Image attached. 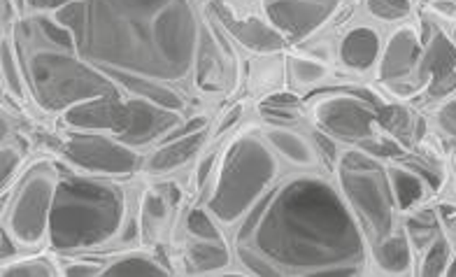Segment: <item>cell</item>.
I'll return each instance as SVG.
<instances>
[{"label":"cell","mask_w":456,"mask_h":277,"mask_svg":"<svg viewBox=\"0 0 456 277\" xmlns=\"http://www.w3.org/2000/svg\"><path fill=\"white\" fill-rule=\"evenodd\" d=\"M366 240L333 184L300 175L252 205L238 231V257L256 275H359Z\"/></svg>","instance_id":"6da1fadb"},{"label":"cell","mask_w":456,"mask_h":277,"mask_svg":"<svg viewBox=\"0 0 456 277\" xmlns=\"http://www.w3.org/2000/svg\"><path fill=\"white\" fill-rule=\"evenodd\" d=\"M54 19L77 56L112 77L180 82L196 70L200 40L189 0H75Z\"/></svg>","instance_id":"7a4b0ae2"},{"label":"cell","mask_w":456,"mask_h":277,"mask_svg":"<svg viewBox=\"0 0 456 277\" xmlns=\"http://www.w3.org/2000/svg\"><path fill=\"white\" fill-rule=\"evenodd\" d=\"M26 82L36 101L49 112L70 110L85 101L117 96L119 85L77 54V47L56 45L40 33L33 19L14 26Z\"/></svg>","instance_id":"3957f363"},{"label":"cell","mask_w":456,"mask_h":277,"mask_svg":"<svg viewBox=\"0 0 456 277\" xmlns=\"http://www.w3.org/2000/svg\"><path fill=\"white\" fill-rule=\"evenodd\" d=\"M124 205V193L108 182L61 180L49 215V245L63 252L105 245L119 233Z\"/></svg>","instance_id":"277c9868"},{"label":"cell","mask_w":456,"mask_h":277,"mask_svg":"<svg viewBox=\"0 0 456 277\" xmlns=\"http://www.w3.org/2000/svg\"><path fill=\"white\" fill-rule=\"evenodd\" d=\"M277 175V159L268 140L242 133L228 147L208 210L216 222L233 224L252 210Z\"/></svg>","instance_id":"5b68a950"},{"label":"cell","mask_w":456,"mask_h":277,"mask_svg":"<svg viewBox=\"0 0 456 277\" xmlns=\"http://www.w3.org/2000/svg\"><path fill=\"white\" fill-rule=\"evenodd\" d=\"M66 124L75 131L112 133L131 147H144L182 126V112L161 108L144 98L102 96L66 110Z\"/></svg>","instance_id":"8992f818"},{"label":"cell","mask_w":456,"mask_h":277,"mask_svg":"<svg viewBox=\"0 0 456 277\" xmlns=\"http://www.w3.org/2000/svg\"><path fill=\"white\" fill-rule=\"evenodd\" d=\"M342 196L359 219L370 245L385 240L398 229L396 196L391 189L389 168L363 150L342 151L338 161Z\"/></svg>","instance_id":"52a82bcc"},{"label":"cell","mask_w":456,"mask_h":277,"mask_svg":"<svg viewBox=\"0 0 456 277\" xmlns=\"http://www.w3.org/2000/svg\"><path fill=\"white\" fill-rule=\"evenodd\" d=\"M314 119L330 138L342 143H354L363 147L368 154L396 157L401 154V145L396 140L379 135L382 128L379 108H375L368 98L352 96V94H336L314 102Z\"/></svg>","instance_id":"ba28073f"},{"label":"cell","mask_w":456,"mask_h":277,"mask_svg":"<svg viewBox=\"0 0 456 277\" xmlns=\"http://www.w3.org/2000/svg\"><path fill=\"white\" fill-rule=\"evenodd\" d=\"M59 170L52 161H37L21 177L5 210V229L24 248H37L47 238L49 215L59 187Z\"/></svg>","instance_id":"9c48e42d"},{"label":"cell","mask_w":456,"mask_h":277,"mask_svg":"<svg viewBox=\"0 0 456 277\" xmlns=\"http://www.w3.org/2000/svg\"><path fill=\"white\" fill-rule=\"evenodd\" d=\"M63 154L79 168L105 175H128L142 166L135 147L102 131L70 133L63 143Z\"/></svg>","instance_id":"30bf717a"},{"label":"cell","mask_w":456,"mask_h":277,"mask_svg":"<svg viewBox=\"0 0 456 277\" xmlns=\"http://www.w3.org/2000/svg\"><path fill=\"white\" fill-rule=\"evenodd\" d=\"M421 56H424V45H421L417 29L401 26L391 33L378 61L379 82H385L396 96H414L412 82L421 63Z\"/></svg>","instance_id":"8fae6325"},{"label":"cell","mask_w":456,"mask_h":277,"mask_svg":"<svg viewBox=\"0 0 456 277\" xmlns=\"http://www.w3.org/2000/svg\"><path fill=\"white\" fill-rule=\"evenodd\" d=\"M265 19L284 37L303 40L336 14L340 0H264Z\"/></svg>","instance_id":"7c38bea8"},{"label":"cell","mask_w":456,"mask_h":277,"mask_svg":"<svg viewBox=\"0 0 456 277\" xmlns=\"http://www.w3.org/2000/svg\"><path fill=\"white\" fill-rule=\"evenodd\" d=\"M205 138H208L205 126L193 128V131H184L182 135H177V138H170L166 145L159 147V150L144 161V170H147L150 175H163V173H170V170L180 168V166L189 163L196 154H199Z\"/></svg>","instance_id":"4fadbf2b"},{"label":"cell","mask_w":456,"mask_h":277,"mask_svg":"<svg viewBox=\"0 0 456 277\" xmlns=\"http://www.w3.org/2000/svg\"><path fill=\"white\" fill-rule=\"evenodd\" d=\"M222 24L226 26L231 36L238 37V43L242 47H247L249 52H258V54H275L280 49H284L287 45V37L284 33L275 29L271 21H264L258 17L249 19H231L226 14H222Z\"/></svg>","instance_id":"5bb4252c"},{"label":"cell","mask_w":456,"mask_h":277,"mask_svg":"<svg viewBox=\"0 0 456 277\" xmlns=\"http://www.w3.org/2000/svg\"><path fill=\"white\" fill-rule=\"evenodd\" d=\"M382 40L370 26H356L347 30L340 43V61L356 73H366L379 61Z\"/></svg>","instance_id":"9a60e30c"},{"label":"cell","mask_w":456,"mask_h":277,"mask_svg":"<svg viewBox=\"0 0 456 277\" xmlns=\"http://www.w3.org/2000/svg\"><path fill=\"white\" fill-rule=\"evenodd\" d=\"M264 138L268 140V145L273 147L275 154H280L284 161L296 166V168H314L317 166V150L303 133L284 126V124H271L264 131Z\"/></svg>","instance_id":"2e32d148"},{"label":"cell","mask_w":456,"mask_h":277,"mask_svg":"<svg viewBox=\"0 0 456 277\" xmlns=\"http://www.w3.org/2000/svg\"><path fill=\"white\" fill-rule=\"evenodd\" d=\"M372 261L387 275H410L414 273V249L405 229H396L385 240L370 245Z\"/></svg>","instance_id":"e0dca14e"},{"label":"cell","mask_w":456,"mask_h":277,"mask_svg":"<svg viewBox=\"0 0 456 277\" xmlns=\"http://www.w3.org/2000/svg\"><path fill=\"white\" fill-rule=\"evenodd\" d=\"M184 261L189 273H219L231 264V249L224 245V240H193L186 248Z\"/></svg>","instance_id":"ac0fdd59"},{"label":"cell","mask_w":456,"mask_h":277,"mask_svg":"<svg viewBox=\"0 0 456 277\" xmlns=\"http://www.w3.org/2000/svg\"><path fill=\"white\" fill-rule=\"evenodd\" d=\"M403 229H405L410 242H412L414 254L424 252V249H427L444 231L440 212L433 210V208H421V210L410 212L408 217H405V222H403Z\"/></svg>","instance_id":"d6986e66"},{"label":"cell","mask_w":456,"mask_h":277,"mask_svg":"<svg viewBox=\"0 0 456 277\" xmlns=\"http://www.w3.org/2000/svg\"><path fill=\"white\" fill-rule=\"evenodd\" d=\"M389 180L401 212H410L427 196V177L410 168H389Z\"/></svg>","instance_id":"ffe728a7"},{"label":"cell","mask_w":456,"mask_h":277,"mask_svg":"<svg viewBox=\"0 0 456 277\" xmlns=\"http://www.w3.org/2000/svg\"><path fill=\"white\" fill-rule=\"evenodd\" d=\"M105 277H140V275H170V271L159 259H154L151 254L133 252L114 259L112 264L102 268Z\"/></svg>","instance_id":"44dd1931"},{"label":"cell","mask_w":456,"mask_h":277,"mask_svg":"<svg viewBox=\"0 0 456 277\" xmlns=\"http://www.w3.org/2000/svg\"><path fill=\"white\" fill-rule=\"evenodd\" d=\"M452 254H454V248H452L450 238H447V233L443 231V233L424 249V257H421L419 265H417V271L414 273H419V275L427 277L444 275V271H447V265H450L452 261Z\"/></svg>","instance_id":"7402d4cb"},{"label":"cell","mask_w":456,"mask_h":277,"mask_svg":"<svg viewBox=\"0 0 456 277\" xmlns=\"http://www.w3.org/2000/svg\"><path fill=\"white\" fill-rule=\"evenodd\" d=\"M289 77L296 86H313L329 77V66L313 56H291L289 59Z\"/></svg>","instance_id":"603a6c76"},{"label":"cell","mask_w":456,"mask_h":277,"mask_svg":"<svg viewBox=\"0 0 456 277\" xmlns=\"http://www.w3.org/2000/svg\"><path fill=\"white\" fill-rule=\"evenodd\" d=\"M0 56H3V85H5V91H10L14 98H24L28 82H26V77H21L12 45H10L7 37H3V43H0Z\"/></svg>","instance_id":"cb8c5ba5"},{"label":"cell","mask_w":456,"mask_h":277,"mask_svg":"<svg viewBox=\"0 0 456 277\" xmlns=\"http://www.w3.org/2000/svg\"><path fill=\"white\" fill-rule=\"evenodd\" d=\"M184 229L193 240H222V231L215 224V215L210 210L205 212L199 208H191L186 212Z\"/></svg>","instance_id":"d4e9b609"},{"label":"cell","mask_w":456,"mask_h":277,"mask_svg":"<svg viewBox=\"0 0 456 277\" xmlns=\"http://www.w3.org/2000/svg\"><path fill=\"white\" fill-rule=\"evenodd\" d=\"M5 277H54L59 275V268L52 259L37 257V259H24L17 264H10L3 268Z\"/></svg>","instance_id":"484cf974"},{"label":"cell","mask_w":456,"mask_h":277,"mask_svg":"<svg viewBox=\"0 0 456 277\" xmlns=\"http://www.w3.org/2000/svg\"><path fill=\"white\" fill-rule=\"evenodd\" d=\"M366 10L382 21H403L412 12L410 0H366Z\"/></svg>","instance_id":"4316f807"},{"label":"cell","mask_w":456,"mask_h":277,"mask_svg":"<svg viewBox=\"0 0 456 277\" xmlns=\"http://www.w3.org/2000/svg\"><path fill=\"white\" fill-rule=\"evenodd\" d=\"M142 212L144 217L154 224H163L168 219L170 212V200L163 196V191H147L142 200Z\"/></svg>","instance_id":"83f0119b"},{"label":"cell","mask_w":456,"mask_h":277,"mask_svg":"<svg viewBox=\"0 0 456 277\" xmlns=\"http://www.w3.org/2000/svg\"><path fill=\"white\" fill-rule=\"evenodd\" d=\"M436 124L440 131L450 140L456 143V98L444 101L438 110H436Z\"/></svg>","instance_id":"f1b7e54d"},{"label":"cell","mask_w":456,"mask_h":277,"mask_svg":"<svg viewBox=\"0 0 456 277\" xmlns=\"http://www.w3.org/2000/svg\"><path fill=\"white\" fill-rule=\"evenodd\" d=\"M19 163H21V154L14 147H3L0 150V182L3 187H7V180L17 173Z\"/></svg>","instance_id":"f546056e"},{"label":"cell","mask_w":456,"mask_h":277,"mask_svg":"<svg viewBox=\"0 0 456 277\" xmlns=\"http://www.w3.org/2000/svg\"><path fill=\"white\" fill-rule=\"evenodd\" d=\"M70 3H75V0H21V5H24L26 12H56V10H61V7L70 5Z\"/></svg>","instance_id":"4dcf8cb0"},{"label":"cell","mask_w":456,"mask_h":277,"mask_svg":"<svg viewBox=\"0 0 456 277\" xmlns=\"http://www.w3.org/2000/svg\"><path fill=\"white\" fill-rule=\"evenodd\" d=\"M63 275L68 277H96L102 275V265L89 264V261H75L63 268Z\"/></svg>","instance_id":"1f68e13d"},{"label":"cell","mask_w":456,"mask_h":277,"mask_svg":"<svg viewBox=\"0 0 456 277\" xmlns=\"http://www.w3.org/2000/svg\"><path fill=\"white\" fill-rule=\"evenodd\" d=\"M216 166V151H210L208 157L200 159L199 168H196V187L203 189L208 184V177L212 175V170Z\"/></svg>","instance_id":"d6a6232c"},{"label":"cell","mask_w":456,"mask_h":277,"mask_svg":"<svg viewBox=\"0 0 456 277\" xmlns=\"http://www.w3.org/2000/svg\"><path fill=\"white\" fill-rule=\"evenodd\" d=\"M443 215V224H444V233L450 238L452 248L456 249V210L447 212V210H438Z\"/></svg>","instance_id":"836d02e7"},{"label":"cell","mask_w":456,"mask_h":277,"mask_svg":"<svg viewBox=\"0 0 456 277\" xmlns=\"http://www.w3.org/2000/svg\"><path fill=\"white\" fill-rule=\"evenodd\" d=\"M10 231L5 229V226H3V231H0V240H3V252H0V257H3V261H7L10 259V257H12L14 252H17V248H14V238H10Z\"/></svg>","instance_id":"e575fe53"},{"label":"cell","mask_w":456,"mask_h":277,"mask_svg":"<svg viewBox=\"0 0 456 277\" xmlns=\"http://www.w3.org/2000/svg\"><path fill=\"white\" fill-rule=\"evenodd\" d=\"M433 10L438 14H444V17H456V3H452V0H436Z\"/></svg>","instance_id":"d590c367"},{"label":"cell","mask_w":456,"mask_h":277,"mask_svg":"<svg viewBox=\"0 0 456 277\" xmlns=\"http://www.w3.org/2000/svg\"><path fill=\"white\" fill-rule=\"evenodd\" d=\"M264 105H275V108H289V105H296V96H289V94H277L271 96Z\"/></svg>","instance_id":"8d00e7d4"},{"label":"cell","mask_w":456,"mask_h":277,"mask_svg":"<svg viewBox=\"0 0 456 277\" xmlns=\"http://www.w3.org/2000/svg\"><path fill=\"white\" fill-rule=\"evenodd\" d=\"M240 115H242V105H235V108L231 110V112H228V115H226V119L222 121V126H219V133H226L228 128L233 126L235 121L240 119Z\"/></svg>","instance_id":"74e56055"},{"label":"cell","mask_w":456,"mask_h":277,"mask_svg":"<svg viewBox=\"0 0 456 277\" xmlns=\"http://www.w3.org/2000/svg\"><path fill=\"white\" fill-rule=\"evenodd\" d=\"M444 275L456 277V252L452 254V261H450V265H447V271H444Z\"/></svg>","instance_id":"f35d334b"},{"label":"cell","mask_w":456,"mask_h":277,"mask_svg":"<svg viewBox=\"0 0 456 277\" xmlns=\"http://www.w3.org/2000/svg\"><path fill=\"white\" fill-rule=\"evenodd\" d=\"M452 40H454V45H456V29H454V36H452Z\"/></svg>","instance_id":"ab89813d"}]
</instances>
